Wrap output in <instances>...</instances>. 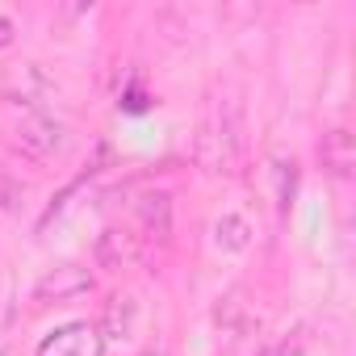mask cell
Returning <instances> with one entry per match:
<instances>
[{
    "mask_svg": "<svg viewBox=\"0 0 356 356\" xmlns=\"http://www.w3.org/2000/svg\"><path fill=\"white\" fill-rule=\"evenodd\" d=\"M197 163L206 172H231L239 163V105H222L202 130L193 147Z\"/></svg>",
    "mask_w": 356,
    "mask_h": 356,
    "instance_id": "cell-1",
    "label": "cell"
},
{
    "mask_svg": "<svg viewBox=\"0 0 356 356\" xmlns=\"http://www.w3.org/2000/svg\"><path fill=\"white\" fill-rule=\"evenodd\" d=\"M101 352H105V339L97 335L92 323H67L38 343V356H101Z\"/></svg>",
    "mask_w": 356,
    "mask_h": 356,
    "instance_id": "cell-2",
    "label": "cell"
},
{
    "mask_svg": "<svg viewBox=\"0 0 356 356\" xmlns=\"http://www.w3.org/2000/svg\"><path fill=\"white\" fill-rule=\"evenodd\" d=\"M17 147L26 155H34V159H47V155H55L63 147V126L55 118H47V113H30L17 126Z\"/></svg>",
    "mask_w": 356,
    "mask_h": 356,
    "instance_id": "cell-3",
    "label": "cell"
},
{
    "mask_svg": "<svg viewBox=\"0 0 356 356\" xmlns=\"http://www.w3.org/2000/svg\"><path fill=\"white\" fill-rule=\"evenodd\" d=\"M92 289V273L88 268H80V264H59V268H51L42 281H38V298L42 302H67V298H76V293H88Z\"/></svg>",
    "mask_w": 356,
    "mask_h": 356,
    "instance_id": "cell-4",
    "label": "cell"
},
{
    "mask_svg": "<svg viewBox=\"0 0 356 356\" xmlns=\"http://www.w3.org/2000/svg\"><path fill=\"white\" fill-rule=\"evenodd\" d=\"M318 155H323V168L331 176H352V168H356V143H352V134L343 126H335V130L323 134Z\"/></svg>",
    "mask_w": 356,
    "mask_h": 356,
    "instance_id": "cell-5",
    "label": "cell"
},
{
    "mask_svg": "<svg viewBox=\"0 0 356 356\" xmlns=\"http://www.w3.org/2000/svg\"><path fill=\"white\" fill-rule=\"evenodd\" d=\"M134 210H138L147 235H155L159 243L172 235V197H168V193H143V197L134 202Z\"/></svg>",
    "mask_w": 356,
    "mask_h": 356,
    "instance_id": "cell-6",
    "label": "cell"
},
{
    "mask_svg": "<svg viewBox=\"0 0 356 356\" xmlns=\"http://www.w3.org/2000/svg\"><path fill=\"white\" fill-rule=\"evenodd\" d=\"M97 256H101L109 268H126V264H134V260L143 256V248H138V239H134L130 231L109 227V231L101 235V243H97Z\"/></svg>",
    "mask_w": 356,
    "mask_h": 356,
    "instance_id": "cell-7",
    "label": "cell"
},
{
    "mask_svg": "<svg viewBox=\"0 0 356 356\" xmlns=\"http://www.w3.org/2000/svg\"><path fill=\"white\" fill-rule=\"evenodd\" d=\"M134 314H138V302L126 293H118V298H109V306H105V318H101V327H97V335L101 339H126L130 335V327H134Z\"/></svg>",
    "mask_w": 356,
    "mask_h": 356,
    "instance_id": "cell-8",
    "label": "cell"
},
{
    "mask_svg": "<svg viewBox=\"0 0 356 356\" xmlns=\"http://www.w3.org/2000/svg\"><path fill=\"white\" fill-rule=\"evenodd\" d=\"M248 222L243 218H235V214H227V218H218L214 222V239H218V248H227V252H243L248 248Z\"/></svg>",
    "mask_w": 356,
    "mask_h": 356,
    "instance_id": "cell-9",
    "label": "cell"
},
{
    "mask_svg": "<svg viewBox=\"0 0 356 356\" xmlns=\"http://www.w3.org/2000/svg\"><path fill=\"white\" fill-rule=\"evenodd\" d=\"M143 356H163V352H143Z\"/></svg>",
    "mask_w": 356,
    "mask_h": 356,
    "instance_id": "cell-10",
    "label": "cell"
}]
</instances>
